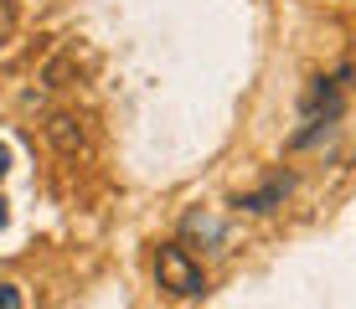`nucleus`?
I'll return each mask as SVG.
<instances>
[{
  "mask_svg": "<svg viewBox=\"0 0 356 309\" xmlns=\"http://www.w3.org/2000/svg\"><path fill=\"white\" fill-rule=\"evenodd\" d=\"M155 278H161V289H165V294H176V299H196V294L207 289L202 263H196V258H191L181 242L155 247Z\"/></svg>",
  "mask_w": 356,
  "mask_h": 309,
  "instance_id": "1",
  "label": "nucleus"
},
{
  "mask_svg": "<svg viewBox=\"0 0 356 309\" xmlns=\"http://www.w3.org/2000/svg\"><path fill=\"white\" fill-rule=\"evenodd\" d=\"M47 144H52L57 155H83L88 150V124L78 114H67V108H57V114H47Z\"/></svg>",
  "mask_w": 356,
  "mask_h": 309,
  "instance_id": "2",
  "label": "nucleus"
},
{
  "mask_svg": "<svg viewBox=\"0 0 356 309\" xmlns=\"http://www.w3.org/2000/svg\"><path fill=\"white\" fill-rule=\"evenodd\" d=\"M289 185H294L289 176H274V181L264 185V191H248V196H243L238 206H248V212H274V206H279V201L289 196Z\"/></svg>",
  "mask_w": 356,
  "mask_h": 309,
  "instance_id": "3",
  "label": "nucleus"
},
{
  "mask_svg": "<svg viewBox=\"0 0 356 309\" xmlns=\"http://www.w3.org/2000/svg\"><path fill=\"white\" fill-rule=\"evenodd\" d=\"M67 78H72V57H52L42 67V83L47 88H67Z\"/></svg>",
  "mask_w": 356,
  "mask_h": 309,
  "instance_id": "4",
  "label": "nucleus"
},
{
  "mask_svg": "<svg viewBox=\"0 0 356 309\" xmlns=\"http://www.w3.org/2000/svg\"><path fill=\"white\" fill-rule=\"evenodd\" d=\"M0 309H21V289L16 283H0Z\"/></svg>",
  "mask_w": 356,
  "mask_h": 309,
  "instance_id": "5",
  "label": "nucleus"
},
{
  "mask_svg": "<svg viewBox=\"0 0 356 309\" xmlns=\"http://www.w3.org/2000/svg\"><path fill=\"white\" fill-rule=\"evenodd\" d=\"M6 170H10V155H6V144H0V181H6Z\"/></svg>",
  "mask_w": 356,
  "mask_h": 309,
  "instance_id": "6",
  "label": "nucleus"
},
{
  "mask_svg": "<svg viewBox=\"0 0 356 309\" xmlns=\"http://www.w3.org/2000/svg\"><path fill=\"white\" fill-rule=\"evenodd\" d=\"M0 227H6V201H0Z\"/></svg>",
  "mask_w": 356,
  "mask_h": 309,
  "instance_id": "7",
  "label": "nucleus"
}]
</instances>
